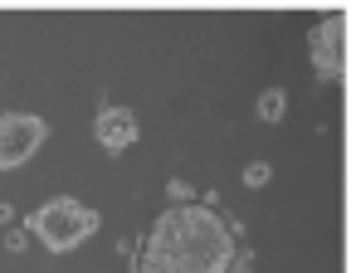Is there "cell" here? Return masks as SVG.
Masks as SVG:
<instances>
[{"label":"cell","instance_id":"1","mask_svg":"<svg viewBox=\"0 0 356 273\" xmlns=\"http://www.w3.org/2000/svg\"><path fill=\"white\" fill-rule=\"evenodd\" d=\"M244 224L205 205H171L142 234L132 273H249L254 254L239 244Z\"/></svg>","mask_w":356,"mask_h":273},{"label":"cell","instance_id":"2","mask_svg":"<svg viewBox=\"0 0 356 273\" xmlns=\"http://www.w3.org/2000/svg\"><path fill=\"white\" fill-rule=\"evenodd\" d=\"M98 224H103L98 210H88V205H79V200H69V195L40 205V210L25 220V229H30L49 254H69V249H79L88 234H98Z\"/></svg>","mask_w":356,"mask_h":273},{"label":"cell","instance_id":"3","mask_svg":"<svg viewBox=\"0 0 356 273\" xmlns=\"http://www.w3.org/2000/svg\"><path fill=\"white\" fill-rule=\"evenodd\" d=\"M49 142V122L35 113H0V171L25 166Z\"/></svg>","mask_w":356,"mask_h":273},{"label":"cell","instance_id":"4","mask_svg":"<svg viewBox=\"0 0 356 273\" xmlns=\"http://www.w3.org/2000/svg\"><path fill=\"white\" fill-rule=\"evenodd\" d=\"M346 30H351V15H346V10H332V15L312 30V40H307L312 69H317V78H327V83H337V78L346 74Z\"/></svg>","mask_w":356,"mask_h":273},{"label":"cell","instance_id":"5","mask_svg":"<svg viewBox=\"0 0 356 273\" xmlns=\"http://www.w3.org/2000/svg\"><path fill=\"white\" fill-rule=\"evenodd\" d=\"M93 137H98L103 151H127V147L142 137L137 113H132V108H113V103H103L98 117H93Z\"/></svg>","mask_w":356,"mask_h":273},{"label":"cell","instance_id":"6","mask_svg":"<svg viewBox=\"0 0 356 273\" xmlns=\"http://www.w3.org/2000/svg\"><path fill=\"white\" fill-rule=\"evenodd\" d=\"M254 113H259V122H283V113H288V93H283V88H264L259 103H254Z\"/></svg>","mask_w":356,"mask_h":273},{"label":"cell","instance_id":"7","mask_svg":"<svg viewBox=\"0 0 356 273\" xmlns=\"http://www.w3.org/2000/svg\"><path fill=\"white\" fill-rule=\"evenodd\" d=\"M244 185H268V161H249L244 166Z\"/></svg>","mask_w":356,"mask_h":273},{"label":"cell","instance_id":"8","mask_svg":"<svg viewBox=\"0 0 356 273\" xmlns=\"http://www.w3.org/2000/svg\"><path fill=\"white\" fill-rule=\"evenodd\" d=\"M25 244H30V229H10V234H6V249H10V254H25Z\"/></svg>","mask_w":356,"mask_h":273},{"label":"cell","instance_id":"9","mask_svg":"<svg viewBox=\"0 0 356 273\" xmlns=\"http://www.w3.org/2000/svg\"><path fill=\"white\" fill-rule=\"evenodd\" d=\"M166 195H171L176 205H186V200H191V185H186V181H171V185H166Z\"/></svg>","mask_w":356,"mask_h":273}]
</instances>
